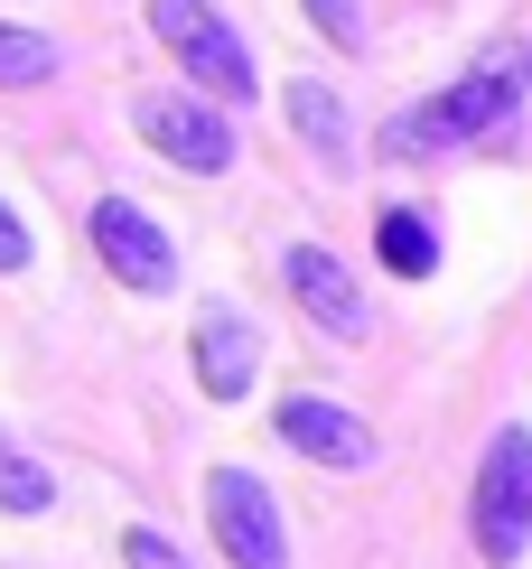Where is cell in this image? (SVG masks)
I'll use <instances>...</instances> for the list:
<instances>
[{
	"instance_id": "6da1fadb",
	"label": "cell",
	"mask_w": 532,
	"mask_h": 569,
	"mask_svg": "<svg viewBox=\"0 0 532 569\" xmlns=\"http://www.w3.org/2000/svg\"><path fill=\"white\" fill-rule=\"evenodd\" d=\"M467 532H476V560L486 569H514L532 551V430L504 420L476 458V486H467Z\"/></svg>"
},
{
	"instance_id": "7a4b0ae2",
	"label": "cell",
	"mask_w": 532,
	"mask_h": 569,
	"mask_svg": "<svg viewBox=\"0 0 532 569\" xmlns=\"http://www.w3.org/2000/svg\"><path fill=\"white\" fill-rule=\"evenodd\" d=\"M150 29H159V47L178 57V76L197 84L206 103H253L262 93L253 47L234 38V19H215V0H150Z\"/></svg>"
},
{
	"instance_id": "3957f363",
	"label": "cell",
	"mask_w": 532,
	"mask_h": 569,
	"mask_svg": "<svg viewBox=\"0 0 532 569\" xmlns=\"http://www.w3.org/2000/svg\"><path fill=\"white\" fill-rule=\"evenodd\" d=\"M523 93H532V47L495 38V47H476V66L449 93H430V103H440V122H449V150H467V140H504L523 122Z\"/></svg>"
},
{
	"instance_id": "277c9868",
	"label": "cell",
	"mask_w": 532,
	"mask_h": 569,
	"mask_svg": "<svg viewBox=\"0 0 532 569\" xmlns=\"http://www.w3.org/2000/svg\"><path fill=\"white\" fill-rule=\"evenodd\" d=\"M206 532L225 569H289V532H280V495L253 467H215L206 477Z\"/></svg>"
},
{
	"instance_id": "5b68a950",
	"label": "cell",
	"mask_w": 532,
	"mask_h": 569,
	"mask_svg": "<svg viewBox=\"0 0 532 569\" xmlns=\"http://www.w3.org/2000/svg\"><path fill=\"white\" fill-rule=\"evenodd\" d=\"M131 122H140V140H150L168 169H187V178H225L234 169V122L206 93H140Z\"/></svg>"
},
{
	"instance_id": "8992f818",
	"label": "cell",
	"mask_w": 532,
	"mask_h": 569,
	"mask_svg": "<svg viewBox=\"0 0 532 569\" xmlns=\"http://www.w3.org/2000/svg\"><path fill=\"white\" fill-rule=\"evenodd\" d=\"M85 233H93V252H104V271L122 280V290H140V299L178 290V243H168L159 216H140L131 197H93Z\"/></svg>"
},
{
	"instance_id": "52a82bcc",
	"label": "cell",
	"mask_w": 532,
	"mask_h": 569,
	"mask_svg": "<svg viewBox=\"0 0 532 569\" xmlns=\"http://www.w3.org/2000/svg\"><path fill=\"white\" fill-rule=\"evenodd\" d=\"M280 280H289V299H299V318L318 327V337H336V346H365V327H374L365 280L336 262L327 243H289V252H280Z\"/></svg>"
},
{
	"instance_id": "ba28073f",
	"label": "cell",
	"mask_w": 532,
	"mask_h": 569,
	"mask_svg": "<svg viewBox=\"0 0 532 569\" xmlns=\"http://www.w3.org/2000/svg\"><path fill=\"white\" fill-rule=\"evenodd\" d=\"M272 420H280V439L299 448L308 467H336V477H365L374 467V430L346 411V401H327V392H289Z\"/></svg>"
},
{
	"instance_id": "9c48e42d",
	"label": "cell",
	"mask_w": 532,
	"mask_h": 569,
	"mask_svg": "<svg viewBox=\"0 0 532 569\" xmlns=\"http://www.w3.org/2000/svg\"><path fill=\"white\" fill-rule=\"evenodd\" d=\"M187 365H197V392L206 401H244L253 373H262L253 318H244V308H225V299H206L197 308V337H187Z\"/></svg>"
},
{
	"instance_id": "30bf717a",
	"label": "cell",
	"mask_w": 532,
	"mask_h": 569,
	"mask_svg": "<svg viewBox=\"0 0 532 569\" xmlns=\"http://www.w3.org/2000/svg\"><path fill=\"white\" fill-rule=\"evenodd\" d=\"M280 103H289V131H299L308 150L327 159V169H346V159H355V122H346V103H336L318 76H299V84L280 93Z\"/></svg>"
},
{
	"instance_id": "8fae6325",
	"label": "cell",
	"mask_w": 532,
	"mask_h": 569,
	"mask_svg": "<svg viewBox=\"0 0 532 569\" xmlns=\"http://www.w3.org/2000/svg\"><path fill=\"white\" fill-rule=\"evenodd\" d=\"M374 252H383L393 280H430V271H440V224H430L421 206H383V216H374Z\"/></svg>"
},
{
	"instance_id": "7c38bea8",
	"label": "cell",
	"mask_w": 532,
	"mask_h": 569,
	"mask_svg": "<svg viewBox=\"0 0 532 569\" xmlns=\"http://www.w3.org/2000/svg\"><path fill=\"white\" fill-rule=\"evenodd\" d=\"M47 505H57V477H47V458L0 430V513H47Z\"/></svg>"
},
{
	"instance_id": "4fadbf2b",
	"label": "cell",
	"mask_w": 532,
	"mask_h": 569,
	"mask_svg": "<svg viewBox=\"0 0 532 569\" xmlns=\"http://www.w3.org/2000/svg\"><path fill=\"white\" fill-rule=\"evenodd\" d=\"M374 150L393 159V169H421V159H449V122H440V103H411V112H393Z\"/></svg>"
},
{
	"instance_id": "5bb4252c",
	"label": "cell",
	"mask_w": 532,
	"mask_h": 569,
	"mask_svg": "<svg viewBox=\"0 0 532 569\" xmlns=\"http://www.w3.org/2000/svg\"><path fill=\"white\" fill-rule=\"evenodd\" d=\"M47 76H57V47L38 29H10L0 19V84H47Z\"/></svg>"
},
{
	"instance_id": "9a60e30c",
	"label": "cell",
	"mask_w": 532,
	"mask_h": 569,
	"mask_svg": "<svg viewBox=\"0 0 532 569\" xmlns=\"http://www.w3.org/2000/svg\"><path fill=\"white\" fill-rule=\"evenodd\" d=\"M299 10H308V29L327 47H365V10H355V0H299Z\"/></svg>"
},
{
	"instance_id": "2e32d148",
	"label": "cell",
	"mask_w": 532,
	"mask_h": 569,
	"mask_svg": "<svg viewBox=\"0 0 532 569\" xmlns=\"http://www.w3.org/2000/svg\"><path fill=\"white\" fill-rule=\"evenodd\" d=\"M122 569H187V560H178V541H159L150 523H131L122 532Z\"/></svg>"
},
{
	"instance_id": "e0dca14e",
	"label": "cell",
	"mask_w": 532,
	"mask_h": 569,
	"mask_svg": "<svg viewBox=\"0 0 532 569\" xmlns=\"http://www.w3.org/2000/svg\"><path fill=\"white\" fill-rule=\"evenodd\" d=\"M38 262V233L19 224V206H0V271H29Z\"/></svg>"
}]
</instances>
